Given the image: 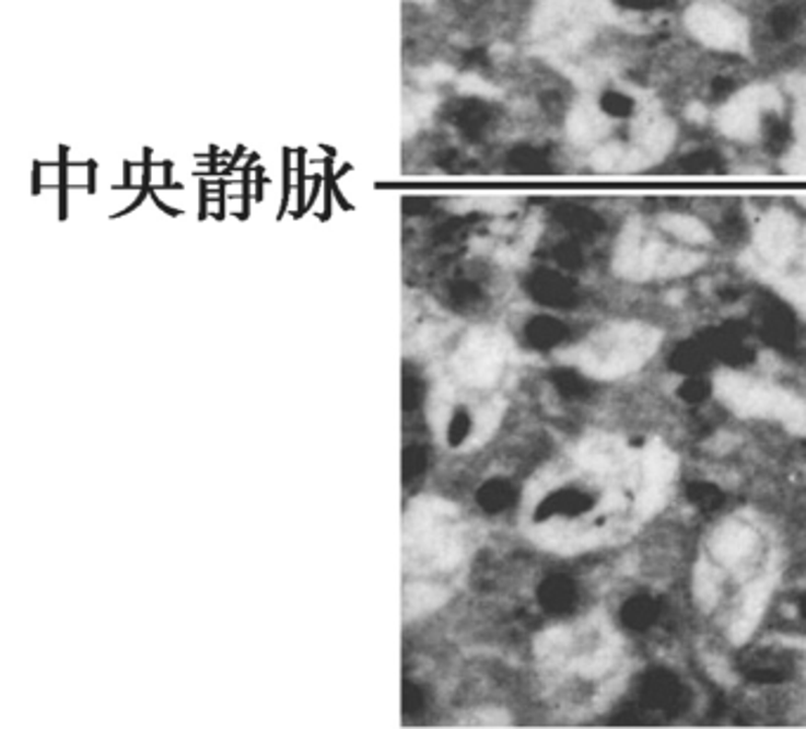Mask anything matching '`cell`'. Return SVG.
I'll return each mask as SVG.
<instances>
[{
	"label": "cell",
	"instance_id": "1",
	"mask_svg": "<svg viewBox=\"0 0 806 729\" xmlns=\"http://www.w3.org/2000/svg\"><path fill=\"white\" fill-rule=\"evenodd\" d=\"M594 109L612 128H632L634 124H639L641 100L624 83H606L594 95Z\"/></svg>",
	"mask_w": 806,
	"mask_h": 729
}]
</instances>
